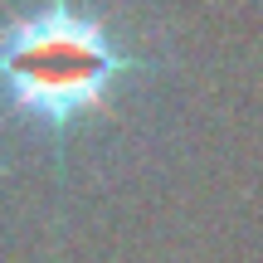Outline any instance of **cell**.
Wrapping results in <instances>:
<instances>
[{"label":"cell","mask_w":263,"mask_h":263,"mask_svg":"<svg viewBox=\"0 0 263 263\" xmlns=\"http://www.w3.org/2000/svg\"><path fill=\"white\" fill-rule=\"evenodd\" d=\"M132 68V49L78 0H44L0 25V93L15 117L44 132L98 112Z\"/></svg>","instance_id":"obj_1"}]
</instances>
